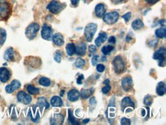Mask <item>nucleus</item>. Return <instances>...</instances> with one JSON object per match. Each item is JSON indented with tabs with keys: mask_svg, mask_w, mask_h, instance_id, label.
<instances>
[{
	"mask_svg": "<svg viewBox=\"0 0 166 125\" xmlns=\"http://www.w3.org/2000/svg\"><path fill=\"white\" fill-rule=\"evenodd\" d=\"M110 89H111V87L110 86V84H107V85H106L105 87H104L102 88V92L104 94H107L109 93V91H110Z\"/></svg>",
	"mask_w": 166,
	"mask_h": 125,
	"instance_id": "ea45409f",
	"label": "nucleus"
},
{
	"mask_svg": "<svg viewBox=\"0 0 166 125\" xmlns=\"http://www.w3.org/2000/svg\"><path fill=\"white\" fill-rule=\"evenodd\" d=\"M66 52L69 56L74 55L76 52V46L74 43H68L66 46Z\"/></svg>",
	"mask_w": 166,
	"mask_h": 125,
	"instance_id": "bb28decb",
	"label": "nucleus"
},
{
	"mask_svg": "<svg viewBox=\"0 0 166 125\" xmlns=\"http://www.w3.org/2000/svg\"><path fill=\"white\" fill-rule=\"evenodd\" d=\"M64 4L61 3L58 1H56V0H53L48 5L47 9L53 14H58L59 12H61V11L64 9Z\"/></svg>",
	"mask_w": 166,
	"mask_h": 125,
	"instance_id": "0eeeda50",
	"label": "nucleus"
},
{
	"mask_svg": "<svg viewBox=\"0 0 166 125\" xmlns=\"http://www.w3.org/2000/svg\"><path fill=\"white\" fill-rule=\"evenodd\" d=\"M119 17V13L116 12H111L104 14L103 19H104V22L105 23L108 24V25H113L117 22Z\"/></svg>",
	"mask_w": 166,
	"mask_h": 125,
	"instance_id": "6e6552de",
	"label": "nucleus"
},
{
	"mask_svg": "<svg viewBox=\"0 0 166 125\" xmlns=\"http://www.w3.org/2000/svg\"><path fill=\"white\" fill-rule=\"evenodd\" d=\"M96 104H97L96 98H94V97H93V98H91L90 99V106H92L93 108H94V107L96 106Z\"/></svg>",
	"mask_w": 166,
	"mask_h": 125,
	"instance_id": "a19ab883",
	"label": "nucleus"
},
{
	"mask_svg": "<svg viewBox=\"0 0 166 125\" xmlns=\"http://www.w3.org/2000/svg\"><path fill=\"white\" fill-rule=\"evenodd\" d=\"M79 1H80V0H71V4H72V5L76 6V5H77V4H78Z\"/></svg>",
	"mask_w": 166,
	"mask_h": 125,
	"instance_id": "09e8293b",
	"label": "nucleus"
},
{
	"mask_svg": "<svg viewBox=\"0 0 166 125\" xmlns=\"http://www.w3.org/2000/svg\"><path fill=\"white\" fill-rule=\"evenodd\" d=\"M40 26L38 23H31L27 27L25 30V35L30 40H32L37 36Z\"/></svg>",
	"mask_w": 166,
	"mask_h": 125,
	"instance_id": "7ed1b4c3",
	"label": "nucleus"
},
{
	"mask_svg": "<svg viewBox=\"0 0 166 125\" xmlns=\"http://www.w3.org/2000/svg\"><path fill=\"white\" fill-rule=\"evenodd\" d=\"M52 32H53V30L51 26H49L47 24L43 25L42 29H41V37L44 39L50 41L52 38Z\"/></svg>",
	"mask_w": 166,
	"mask_h": 125,
	"instance_id": "1a4fd4ad",
	"label": "nucleus"
},
{
	"mask_svg": "<svg viewBox=\"0 0 166 125\" xmlns=\"http://www.w3.org/2000/svg\"><path fill=\"white\" fill-rule=\"evenodd\" d=\"M14 49L12 48H9L5 52V54H4V59L8 62H12L14 60Z\"/></svg>",
	"mask_w": 166,
	"mask_h": 125,
	"instance_id": "6ab92c4d",
	"label": "nucleus"
},
{
	"mask_svg": "<svg viewBox=\"0 0 166 125\" xmlns=\"http://www.w3.org/2000/svg\"><path fill=\"white\" fill-rule=\"evenodd\" d=\"M114 71L117 74H120L125 70V65L121 56H116L113 61Z\"/></svg>",
	"mask_w": 166,
	"mask_h": 125,
	"instance_id": "f03ea898",
	"label": "nucleus"
},
{
	"mask_svg": "<svg viewBox=\"0 0 166 125\" xmlns=\"http://www.w3.org/2000/svg\"><path fill=\"white\" fill-rule=\"evenodd\" d=\"M108 41L109 43H110V44L114 45L115 43H116V38H115L114 36H110V38H109Z\"/></svg>",
	"mask_w": 166,
	"mask_h": 125,
	"instance_id": "a18cd8bd",
	"label": "nucleus"
},
{
	"mask_svg": "<svg viewBox=\"0 0 166 125\" xmlns=\"http://www.w3.org/2000/svg\"><path fill=\"white\" fill-rule=\"evenodd\" d=\"M165 57H166V50L164 48H160L154 53L153 59L157 60L158 62V65L163 67L165 65Z\"/></svg>",
	"mask_w": 166,
	"mask_h": 125,
	"instance_id": "20e7f679",
	"label": "nucleus"
},
{
	"mask_svg": "<svg viewBox=\"0 0 166 125\" xmlns=\"http://www.w3.org/2000/svg\"><path fill=\"white\" fill-rule=\"evenodd\" d=\"M12 12V6L7 2H0V19L6 20Z\"/></svg>",
	"mask_w": 166,
	"mask_h": 125,
	"instance_id": "f257e3e1",
	"label": "nucleus"
},
{
	"mask_svg": "<svg viewBox=\"0 0 166 125\" xmlns=\"http://www.w3.org/2000/svg\"><path fill=\"white\" fill-rule=\"evenodd\" d=\"M68 120H69L70 123H71V124H74V125L79 124L78 121L76 120L75 117H74V116L73 115V112L71 109L68 110Z\"/></svg>",
	"mask_w": 166,
	"mask_h": 125,
	"instance_id": "7c9ffc66",
	"label": "nucleus"
},
{
	"mask_svg": "<svg viewBox=\"0 0 166 125\" xmlns=\"http://www.w3.org/2000/svg\"><path fill=\"white\" fill-rule=\"evenodd\" d=\"M64 120V117L61 114H56L51 119V124H61Z\"/></svg>",
	"mask_w": 166,
	"mask_h": 125,
	"instance_id": "5701e85b",
	"label": "nucleus"
},
{
	"mask_svg": "<svg viewBox=\"0 0 166 125\" xmlns=\"http://www.w3.org/2000/svg\"><path fill=\"white\" fill-rule=\"evenodd\" d=\"M159 0H146V2H147V3H149V5H154V4H155L156 2H158Z\"/></svg>",
	"mask_w": 166,
	"mask_h": 125,
	"instance_id": "49530a36",
	"label": "nucleus"
},
{
	"mask_svg": "<svg viewBox=\"0 0 166 125\" xmlns=\"http://www.w3.org/2000/svg\"><path fill=\"white\" fill-rule=\"evenodd\" d=\"M80 96V92L76 89H72V90L69 91L68 93V98L71 102H76L79 99Z\"/></svg>",
	"mask_w": 166,
	"mask_h": 125,
	"instance_id": "4468645a",
	"label": "nucleus"
},
{
	"mask_svg": "<svg viewBox=\"0 0 166 125\" xmlns=\"http://www.w3.org/2000/svg\"><path fill=\"white\" fill-rule=\"evenodd\" d=\"M5 40H6V32L5 29H0V45L5 43Z\"/></svg>",
	"mask_w": 166,
	"mask_h": 125,
	"instance_id": "2f4dec72",
	"label": "nucleus"
},
{
	"mask_svg": "<svg viewBox=\"0 0 166 125\" xmlns=\"http://www.w3.org/2000/svg\"><path fill=\"white\" fill-rule=\"evenodd\" d=\"M99 56L98 55H94V57L92 58V65H94V66H95L97 64V62H98L99 60Z\"/></svg>",
	"mask_w": 166,
	"mask_h": 125,
	"instance_id": "79ce46f5",
	"label": "nucleus"
},
{
	"mask_svg": "<svg viewBox=\"0 0 166 125\" xmlns=\"http://www.w3.org/2000/svg\"><path fill=\"white\" fill-rule=\"evenodd\" d=\"M86 65V62H85L84 59H81V58H79L76 60L75 62V66L77 68H83V67Z\"/></svg>",
	"mask_w": 166,
	"mask_h": 125,
	"instance_id": "72a5a7b5",
	"label": "nucleus"
},
{
	"mask_svg": "<svg viewBox=\"0 0 166 125\" xmlns=\"http://www.w3.org/2000/svg\"><path fill=\"white\" fill-rule=\"evenodd\" d=\"M17 99L19 102L24 104V105H28L31 102L32 98L29 95L25 93V91H19L17 94Z\"/></svg>",
	"mask_w": 166,
	"mask_h": 125,
	"instance_id": "9d476101",
	"label": "nucleus"
},
{
	"mask_svg": "<svg viewBox=\"0 0 166 125\" xmlns=\"http://www.w3.org/2000/svg\"><path fill=\"white\" fill-rule=\"evenodd\" d=\"M51 105L53 107H61L62 106L63 102L61 98L58 96H54L51 99Z\"/></svg>",
	"mask_w": 166,
	"mask_h": 125,
	"instance_id": "393cba45",
	"label": "nucleus"
},
{
	"mask_svg": "<svg viewBox=\"0 0 166 125\" xmlns=\"http://www.w3.org/2000/svg\"><path fill=\"white\" fill-rule=\"evenodd\" d=\"M104 70H105V66H104V65H102V64H99V65H97V71H98V72L101 73L103 72V71H104Z\"/></svg>",
	"mask_w": 166,
	"mask_h": 125,
	"instance_id": "4c0bfd02",
	"label": "nucleus"
},
{
	"mask_svg": "<svg viewBox=\"0 0 166 125\" xmlns=\"http://www.w3.org/2000/svg\"><path fill=\"white\" fill-rule=\"evenodd\" d=\"M37 105L41 109H43V108H49V104L48 103L47 100L44 98H43V97L38 98V102H37Z\"/></svg>",
	"mask_w": 166,
	"mask_h": 125,
	"instance_id": "a878e982",
	"label": "nucleus"
},
{
	"mask_svg": "<svg viewBox=\"0 0 166 125\" xmlns=\"http://www.w3.org/2000/svg\"><path fill=\"white\" fill-rule=\"evenodd\" d=\"M133 86V82H132V78L129 76L124 77L122 80V87L125 91H130Z\"/></svg>",
	"mask_w": 166,
	"mask_h": 125,
	"instance_id": "9b49d317",
	"label": "nucleus"
},
{
	"mask_svg": "<svg viewBox=\"0 0 166 125\" xmlns=\"http://www.w3.org/2000/svg\"><path fill=\"white\" fill-rule=\"evenodd\" d=\"M11 77V72L6 68H0V81L2 83H5L9 80Z\"/></svg>",
	"mask_w": 166,
	"mask_h": 125,
	"instance_id": "f8f14e48",
	"label": "nucleus"
},
{
	"mask_svg": "<svg viewBox=\"0 0 166 125\" xmlns=\"http://www.w3.org/2000/svg\"><path fill=\"white\" fill-rule=\"evenodd\" d=\"M63 94H64V91H62V92H61V96H63Z\"/></svg>",
	"mask_w": 166,
	"mask_h": 125,
	"instance_id": "603ef678",
	"label": "nucleus"
},
{
	"mask_svg": "<svg viewBox=\"0 0 166 125\" xmlns=\"http://www.w3.org/2000/svg\"><path fill=\"white\" fill-rule=\"evenodd\" d=\"M144 104L147 106H150L152 104V102H153V98H152V96L150 95H146V97L144 98Z\"/></svg>",
	"mask_w": 166,
	"mask_h": 125,
	"instance_id": "f704fd0d",
	"label": "nucleus"
},
{
	"mask_svg": "<svg viewBox=\"0 0 166 125\" xmlns=\"http://www.w3.org/2000/svg\"><path fill=\"white\" fill-rule=\"evenodd\" d=\"M89 121H90V119H87V120H83V123H87Z\"/></svg>",
	"mask_w": 166,
	"mask_h": 125,
	"instance_id": "8fccbe9b",
	"label": "nucleus"
},
{
	"mask_svg": "<svg viewBox=\"0 0 166 125\" xmlns=\"http://www.w3.org/2000/svg\"><path fill=\"white\" fill-rule=\"evenodd\" d=\"M113 46L112 45H106L104 46V47L102 48V49H101V52H102L103 54L104 55H107L110 54L111 53V52L113 50Z\"/></svg>",
	"mask_w": 166,
	"mask_h": 125,
	"instance_id": "c756f323",
	"label": "nucleus"
},
{
	"mask_svg": "<svg viewBox=\"0 0 166 125\" xmlns=\"http://www.w3.org/2000/svg\"><path fill=\"white\" fill-rule=\"evenodd\" d=\"M52 41H53L54 44L57 46H61L64 45V40L63 38V35L60 33H56L52 36Z\"/></svg>",
	"mask_w": 166,
	"mask_h": 125,
	"instance_id": "2eb2a0df",
	"label": "nucleus"
},
{
	"mask_svg": "<svg viewBox=\"0 0 166 125\" xmlns=\"http://www.w3.org/2000/svg\"><path fill=\"white\" fill-rule=\"evenodd\" d=\"M61 57H62V53L61 52H56L55 53V55H54V59H55V60L57 62H58V63H60L61 61Z\"/></svg>",
	"mask_w": 166,
	"mask_h": 125,
	"instance_id": "c9c22d12",
	"label": "nucleus"
},
{
	"mask_svg": "<svg viewBox=\"0 0 166 125\" xmlns=\"http://www.w3.org/2000/svg\"><path fill=\"white\" fill-rule=\"evenodd\" d=\"M27 91H28V92L30 95H36L37 94H38V92H39V89H38V88H35V86L31 85V84L28 85V87H27Z\"/></svg>",
	"mask_w": 166,
	"mask_h": 125,
	"instance_id": "c85d7f7f",
	"label": "nucleus"
},
{
	"mask_svg": "<svg viewBox=\"0 0 166 125\" xmlns=\"http://www.w3.org/2000/svg\"><path fill=\"white\" fill-rule=\"evenodd\" d=\"M144 27V23L141 19H136L132 23V28L134 30H140Z\"/></svg>",
	"mask_w": 166,
	"mask_h": 125,
	"instance_id": "b1692460",
	"label": "nucleus"
},
{
	"mask_svg": "<svg viewBox=\"0 0 166 125\" xmlns=\"http://www.w3.org/2000/svg\"><path fill=\"white\" fill-rule=\"evenodd\" d=\"M39 84L41 85L44 86V87H48L51 84V81L50 79H48L46 77H42V78H41L39 79Z\"/></svg>",
	"mask_w": 166,
	"mask_h": 125,
	"instance_id": "473e14b6",
	"label": "nucleus"
},
{
	"mask_svg": "<svg viewBox=\"0 0 166 125\" xmlns=\"http://www.w3.org/2000/svg\"><path fill=\"white\" fill-rule=\"evenodd\" d=\"M155 35L159 38H164L166 35V30L164 28H160L155 30Z\"/></svg>",
	"mask_w": 166,
	"mask_h": 125,
	"instance_id": "cd10ccee",
	"label": "nucleus"
},
{
	"mask_svg": "<svg viewBox=\"0 0 166 125\" xmlns=\"http://www.w3.org/2000/svg\"><path fill=\"white\" fill-rule=\"evenodd\" d=\"M121 124L122 125H130L131 124V121L129 119L126 118V117H123L121 119Z\"/></svg>",
	"mask_w": 166,
	"mask_h": 125,
	"instance_id": "e433bc0d",
	"label": "nucleus"
},
{
	"mask_svg": "<svg viewBox=\"0 0 166 125\" xmlns=\"http://www.w3.org/2000/svg\"><path fill=\"white\" fill-rule=\"evenodd\" d=\"M107 39V34L104 32H101L98 37L95 39V44L97 47H101V45Z\"/></svg>",
	"mask_w": 166,
	"mask_h": 125,
	"instance_id": "dca6fc26",
	"label": "nucleus"
},
{
	"mask_svg": "<svg viewBox=\"0 0 166 125\" xmlns=\"http://www.w3.org/2000/svg\"><path fill=\"white\" fill-rule=\"evenodd\" d=\"M121 108L123 112H130V111H133L135 108V104L129 97H125L122 100Z\"/></svg>",
	"mask_w": 166,
	"mask_h": 125,
	"instance_id": "423d86ee",
	"label": "nucleus"
},
{
	"mask_svg": "<svg viewBox=\"0 0 166 125\" xmlns=\"http://www.w3.org/2000/svg\"><path fill=\"white\" fill-rule=\"evenodd\" d=\"M97 29V24L95 23H90L85 27L84 29V35L87 41H91L93 38L94 36V34L96 33Z\"/></svg>",
	"mask_w": 166,
	"mask_h": 125,
	"instance_id": "39448f33",
	"label": "nucleus"
},
{
	"mask_svg": "<svg viewBox=\"0 0 166 125\" xmlns=\"http://www.w3.org/2000/svg\"><path fill=\"white\" fill-rule=\"evenodd\" d=\"M94 93V88H88V89H82L80 95L83 99H87V98H89V97H90Z\"/></svg>",
	"mask_w": 166,
	"mask_h": 125,
	"instance_id": "aec40b11",
	"label": "nucleus"
},
{
	"mask_svg": "<svg viewBox=\"0 0 166 125\" xmlns=\"http://www.w3.org/2000/svg\"><path fill=\"white\" fill-rule=\"evenodd\" d=\"M21 87V83L19 82L17 80H14V81H12V83L9 85H7L5 87V91H6L7 93H12L14 91L17 90L19 88Z\"/></svg>",
	"mask_w": 166,
	"mask_h": 125,
	"instance_id": "ddd939ff",
	"label": "nucleus"
},
{
	"mask_svg": "<svg viewBox=\"0 0 166 125\" xmlns=\"http://www.w3.org/2000/svg\"><path fill=\"white\" fill-rule=\"evenodd\" d=\"M83 78H84V77H83V74H80V75H79V77H78V78H77V84H81L82 83H83Z\"/></svg>",
	"mask_w": 166,
	"mask_h": 125,
	"instance_id": "37998d69",
	"label": "nucleus"
},
{
	"mask_svg": "<svg viewBox=\"0 0 166 125\" xmlns=\"http://www.w3.org/2000/svg\"><path fill=\"white\" fill-rule=\"evenodd\" d=\"M131 16H132V13L129 12L125 13V14L122 16V18H123V19L125 20V22H127L130 20V19H131Z\"/></svg>",
	"mask_w": 166,
	"mask_h": 125,
	"instance_id": "58836bf2",
	"label": "nucleus"
},
{
	"mask_svg": "<svg viewBox=\"0 0 166 125\" xmlns=\"http://www.w3.org/2000/svg\"><path fill=\"white\" fill-rule=\"evenodd\" d=\"M31 109V110L29 112V115L31 120L34 122H38V120H39V114H38V110L35 109V107H32Z\"/></svg>",
	"mask_w": 166,
	"mask_h": 125,
	"instance_id": "4be33fe9",
	"label": "nucleus"
},
{
	"mask_svg": "<svg viewBox=\"0 0 166 125\" xmlns=\"http://www.w3.org/2000/svg\"><path fill=\"white\" fill-rule=\"evenodd\" d=\"M104 84H107H107H109V83H110V81H109V80H106V81H104Z\"/></svg>",
	"mask_w": 166,
	"mask_h": 125,
	"instance_id": "3c124183",
	"label": "nucleus"
},
{
	"mask_svg": "<svg viewBox=\"0 0 166 125\" xmlns=\"http://www.w3.org/2000/svg\"><path fill=\"white\" fill-rule=\"evenodd\" d=\"M110 1H111L113 4H116V5H117V4L122 3V2H125V0H110Z\"/></svg>",
	"mask_w": 166,
	"mask_h": 125,
	"instance_id": "de8ad7c7",
	"label": "nucleus"
},
{
	"mask_svg": "<svg viewBox=\"0 0 166 125\" xmlns=\"http://www.w3.org/2000/svg\"><path fill=\"white\" fill-rule=\"evenodd\" d=\"M89 51H90V54L95 53V52L97 51V48H96L95 45H90L89 46Z\"/></svg>",
	"mask_w": 166,
	"mask_h": 125,
	"instance_id": "c03bdc74",
	"label": "nucleus"
},
{
	"mask_svg": "<svg viewBox=\"0 0 166 125\" xmlns=\"http://www.w3.org/2000/svg\"><path fill=\"white\" fill-rule=\"evenodd\" d=\"M166 91V88H165V84L163 81L158 83L156 86V93L158 94V95L159 96H163V95L165 94Z\"/></svg>",
	"mask_w": 166,
	"mask_h": 125,
	"instance_id": "412c9836",
	"label": "nucleus"
},
{
	"mask_svg": "<svg viewBox=\"0 0 166 125\" xmlns=\"http://www.w3.org/2000/svg\"><path fill=\"white\" fill-rule=\"evenodd\" d=\"M106 12L105 6L103 3H100L97 5L95 8V14L98 18H101L104 16Z\"/></svg>",
	"mask_w": 166,
	"mask_h": 125,
	"instance_id": "f3484780",
	"label": "nucleus"
},
{
	"mask_svg": "<svg viewBox=\"0 0 166 125\" xmlns=\"http://www.w3.org/2000/svg\"><path fill=\"white\" fill-rule=\"evenodd\" d=\"M87 52V46L85 43H80L76 46V52L77 55H84Z\"/></svg>",
	"mask_w": 166,
	"mask_h": 125,
	"instance_id": "a211bd4d",
	"label": "nucleus"
}]
</instances>
